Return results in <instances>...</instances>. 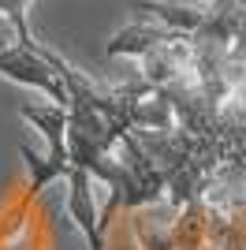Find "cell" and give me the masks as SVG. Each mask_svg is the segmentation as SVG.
<instances>
[{
    "mask_svg": "<svg viewBox=\"0 0 246 250\" xmlns=\"http://www.w3.org/2000/svg\"><path fill=\"white\" fill-rule=\"evenodd\" d=\"M26 8H30V0H0V15L15 26V42H34L30 19H26Z\"/></svg>",
    "mask_w": 246,
    "mask_h": 250,
    "instance_id": "1",
    "label": "cell"
}]
</instances>
